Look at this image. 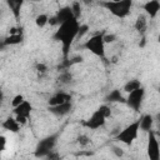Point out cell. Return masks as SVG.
Masks as SVG:
<instances>
[{"mask_svg": "<svg viewBox=\"0 0 160 160\" xmlns=\"http://www.w3.org/2000/svg\"><path fill=\"white\" fill-rule=\"evenodd\" d=\"M49 20H50V18H49L48 14H39V15L35 18V25H36L38 28L42 29V28H45V26L49 24Z\"/></svg>", "mask_w": 160, "mask_h": 160, "instance_id": "cell-21", "label": "cell"}, {"mask_svg": "<svg viewBox=\"0 0 160 160\" xmlns=\"http://www.w3.org/2000/svg\"><path fill=\"white\" fill-rule=\"evenodd\" d=\"M32 1H40V0H32Z\"/></svg>", "mask_w": 160, "mask_h": 160, "instance_id": "cell-35", "label": "cell"}, {"mask_svg": "<svg viewBox=\"0 0 160 160\" xmlns=\"http://www.w3.org/2000/svg\"><path fill=\"white\" fill-rule=\"evenodd\" d=\"M11 14L14 15V18L18 20L20 18V11H21V8H22V4H24V0H5Z\"/></svg>", "mask_w": 160, "mask_h": 160, "instance_id": "cell-15", "label": "cell"}, {"mask_svg": "<svg viewBox=\"0 0 160 160\" xmlns=\"http://www.w3.org/2000/svg\"><path fill=\"white\" fill-rule=\"evenodd\" d=\"M116 39H118V38H116L115 34H108V32H104V40H105V44L115 42Z\"/></svg>", "mask_w": 160, "mask_h": 160, "instance_id": "cell-27", "label": "cell"}, {"mask_svg": "<svg viewBox=\"0 0 160 160\" xmlns=\"http://www.w3.org/2000/svg\"><path fill=\"white\" fill-rule=\"evenodd\" d=\"M139 88H141L140 80H138V79H130V80H128V81L124 84L122 91L126 92V94H129V92H131V91H134V90H136V89H139Z\"/></svg>", "mask_w": 160, "mask_h": 160, "instance_id": "cell-20", "label": "cell"}, {"mask_svg": "<svg viewBox=\"0 0 160 160\" xmlns=\"http://www.w3.org/2000/svg\"><path fill=\"white\" fill-rule=\"evenodd\" d=\"M74 18H75V15H74V11L71 9V5L70 6H62L56 11V14L52 18H50L49 24L52 26H59L60 24H62L68 20H71Z\"/></svg>", "mask_w": 160, "mask_h": 160, "instance_id": "cell-7", "label": "cell"}, {"mask_svg": "<svg viewBox=\"0 0 160 160\" xmlns=\"http://www.w3.org/2000/svg\"><path fill=\"white\" fill-rule=\"evenodd\" d=\"M76 142L79 144V146H81V148H86V146L91 142V139H90L86 134H80V135L76 138Z\"/></svg>", "mask_w": 160, "mask_h": 160, "instance_id": "cell-23", "label": "cell"}, {"mask_svg": "<svg viewBox=\"0 0 160 160\" xmlns=\"http://www.w3.org/2000/svg\"><path fill=\"white\" fill-rule=\"evenodd\" d=\"M0 140H1V150H4V146H5V136H1L0 138Z\"/></svg>", "mask_w": 160, "mask_h": 160, "instance_id": "cell-31", "label": "cell"}, {"mask_svg": "<svg viewBox=\"0 0 160 160\" xmlns=\"http://www.w3.org/2000/svg\"><path fill=\"white\" fill-rule=\"evenodd\" d=\"M92 1H94V0H82V2H84V4H91Z\"/></svg>", "mask_w": 160, "mask_h": 160, "instance_id": "cell-32", "label": "cell"}, {"mask_svg": "<svg viewBox=\"0 0 160 160\" xmlns=\"http://www.w3.org/2000/svg\"><path fill=\"white\" fill-rule=\"evenodd\" d=\"M146 152L150 160H159L160 159V144L155 132H148V144H146Z\"/></svg>", "mask_w": 160, "mask_h": 160, "instance_id": "cell-8", "label": "cell"}, {"mask_svg": "<svg viewBox=\"0 0 160 160\" xmlns=\"http://www.w3.org/2000/svg\"><path fill=\"white\" fill-rule=\"evenodd\" d=\"M80 24L79 20L76 18L68 20L62 24H60L58 26V30L54 32L52 38L54 40L59 41L61 44L62 48V55H64V60L69 59V54H70V48L72 45V42L75 41V39L79 38V31H80Z\"/></svg>", "mask_w": 160, "mask_h": 160, "instance_id": "cell-1", "label": "cell"}, {"mask_svg": "<svg viewBox=\"0 0 160 160\" xmlns=\"http://www.w3.org/2000/svg\"><path fill=\"white\" fill-rule=\"evenodd\" d=\"M139 124H140V130L144 132H149L152 129L154 125V116L150 114H144L140 119H139Z\"/></svg>", "mask_w": 160, "mask_h": 160, "instance_id": "cell-13", "label": "cell"}, {"mask_svg": "<svg viewBox=\"0 0 160 160\" xmlns=\"http://www.w3.org/2000/svg\"><path fill=\"white\" fill-rule=\"evenodd\" d=\"M142 10L149 18H156V15L160 12V0H148L142 5Z\"/></svg>", "mask_w": 160, "mask_h": 160, "instance_id": "cell-11", "label": "cell"}, {"mask_svg": "<svg viewBox=\"0 0 160 160\" xmlns=\"http://www.w3.org/2000/svg\"><path fill=\"white\" fill-rule=\"evenodd\" d=\"M144 99H145V89L141 86L131 92L128 94L126 96V101L125 104L134 111H140L141 108H142V102H144Z\"/></svg>", "mask_w": 160, "mask_h": 160, "instance_id": "cell-6", "label": "cell"}, {"mask_svg": "<svg viewBox=\"0 0 160 160\" xmlns=\"http://www.w3.org/2000/svg\"><path fill=\"white\" fill-rule=\"evenodd\" d=\"M101 6H104L115 18L124 19L130 14L132 0H105L101 2Z\"/></svg>", "mask_w": 160, "mask_h": 160, "instance_id": "cell-2", "label": "cell"}, {"mask_svg": "<svg viewBox=\"0 0 160 160\" xmlns=\"http://www.w3.org/2000/svg\"><path fill=\"white\" fill-rule=\"evenodd\" d=\"M158 41L160 42V32H159V35H158Z\"/></svg>", "mask_w": 160, "mask_h": 160, "instance_id": "cell-33", "label": "cell"}, {"mask_svg": "<svg viewBox=\"0 0 160 160\" xmlns=\"http://www.w3.org/2000/svg\"><path fill=\"white\" fill-rule=\"evenodd\" d=\"M20 126H21V124H20L15 118H11V116H9V118L2 122V128H4L5 130L10 131V132H18V131L20 130Z\"/></svg>", "mask_w": 160, "mask_h": 160, "instance_id": "cell-17", "label": "cell"}, {"mask_svg": "<svg viewBox=\"0 0 160 160\" xmlns=\"http://www.w3.org/2000/svg\"><path fill=\"white\" fill-rule=\"evenodd\" d=\"M99 109L106 115V118H109V116L111 115V109H110V106H108V105H100Z\"/></svg>", "mask_w": 160, "mask_h": 160, "instance_id": "cell-28", "label": "cell"}, {"mask_svg": "<svg viewBox=\"0 0 160 160\" xmlns=\"http://www.w3.org/2000/svg\"><path fill=\"white\" fill-rule=\"evenodd\" d=\"M72 110V102L71 100L70 101H66V102H62V104H59V105H55V106H49V111L58 116V118H64L66 115H69Z\"/></svg>", "mask_w": 160, "mask_h": 160, "instance_id": "cell-10", "label": "cell"}, {"mask_svg": "<svg viewBox=\"0 0 160 160\" xmlns=\"http://www.w3.org/2000/svg\"><path fill=\"white\" fill-rule=\"evenodd\" d=\"M139 131H140V124H139V120H136V121L129 124L121 131H119L116 134L115 139L118 141L125 144V145H131L136 140V138L139 135Z\"/></svg>", "mask_w": 160, "mask_h": 160, "instance_id": "cell-5", "label": "cell"}, {"mask_svg": "<svg viewBox=\"0 0 160 160\" xmlns=\"http://www.w3.org/2000/svg\"><path fill=\"white\" fill-rule=\"evenodd\" d=\"M12 109H14V114H15V115H20V116H26V118H29L30 114H31V110H32V105H31L29 101L24 100L20 105H18L16 108H12Z\"/></svg>", "mask_w": 160, "mask_h": 160, "instance_id": "cell-14", "label": "cell"}, {"mask_svg": "<svg viewBox=\"0 0 160 160\" xmlns=\"http://www.w3.org/2000/svg\"><path fill=\"white\" fill-rule=\"evenodd\" d=\"M134 28L139 34L142 35L146 31V28H148V18H146V15H142V14L138 15V18L135 20V24H134Z\"/></svg>", "mask_w": 160, "mask_h": 160, "instance_id": "cell-19", "label": "cell"}, {"mask_svg": "<svg viewBox=\"0 0 160 160\" xmlns=\"http://www.w3.org/2000/svg\"><path fill=\"white\" fill-rule=\"evenodd\" d=\"M158 120H159V121H160V114H159V115H158Z\"/></svg>", "mask_w": 160, "mask_h": 160, "instance_id": "cell-34", "label": "cell"}, {"mask_svg": "<svg viewBox=\"0 0 160 160\" xmlns=\"http://www.w3.org/2000/svg\"><path fill=\"white\" fill-rule=\"evenodd\" d=\"M58 81H59V84H61V85H70L71 81H72V75H71L69 71H62V72L59 75Z\"/></svg>", "mask_w": 160, "mask_h": 160, "instance_id": "cell-22", "label": "cell"}, {"mask_svg": "<svg viewBox=\"0 0 160 160\" xmlns=\"http://www.w3.org/2000/svg\"><path fill=\"white\" fill-rule=\"evenodd\" d=\"M35 70H36V72H38V76L39 78H42L46 72H48V66L44 64V62H39V64H36V66H35Z\"/></svg>", "mask_w": 160, "mask_h": 160, "instance_id": "cell-24", "label": "cell"}, {"mask_svg": "<svg viewBox=\"0 0 160 160\" xmlns=\"http://www.w3.org/2000/svg\"><path fill=\"white\" fill-rule=\"evenodd\" d=\"M22 40H24V36H22L21 31L15 32V34H10L9 36H6L2 40V46H5V45H18V44H21Z\"/></svg>", "mask_w": 160, "mask_h": 160, "instance_id": "cell-18", "label": "cell"}, {"mask_svg": "<svg viewBox=\"0 0 160 160\" xmlns=\"http://www.w3.org/2000/svg\"><path fill=\"white\" fill-rule=\"evenodd\" d=\"M112 151H114L118 156H122V154H124V152H122V150H121L120 148H116V146H114V148H112Z\"/></svg>", "mask_w": 160, "mask_h": 160, "instance_id": "cell-30", "label": "cell"}, {"mask_svg": "<svg viewBox=\"0 0 160 160\" xmlns=\"http://www.w3.org/2000/svg\"><path fill=\"white\" fill-rule=\"evenodd\" d=\"M15 119H16L21 125H24V124H26V121H28L29 118H26V116H20V115H15Z\"/></svg>", "mask_w": 160, "mask_h": 160, "instance_id": "cell-29", "label": "cell"}, {"mask_svg": "<svg viewBox=\"0 0 160 160\" xmlns=\"http://www.w3.org/2000/svg\"><path fill=\"white\" fill-rule=\"evenodd\" d=\"M106 119H108L106 115L98 108V109L91 114V116H90L88 120H85L84 125H85L88 129H90V130H98V129H100L101 126L105 125Z\"/></svg>", "mask_w": 160, "mask_h": 160, "instance_id": "cell-9", "label": "cell"}, {"mask_svg": "<svg viewBox=\"0 0 160 160\" xmlns=\"http://www.w3.org/2000/svg\"><path fill=\"white\" fill-rule=\"evenodd\" d=\"M105 45L106 44L104 40V32L94 34L84 42V48L86 50H89L95 56L101 58V59H105Z\"/></svg>", "mask_w": 160, "mask_h": 160, "instance_id": "cell-3", "label": "cell"}, {"mask_svg": "<svg viewBox=\"0 0 160 160\" xmlns=\"http://www.w3.org/2000/svg\"><path fill=\"white\" fill-rule=\"evenodd\" d=\"M58 139H59V132L48 135L44 139H41L35 148V156L36 158H48V155L51 151H54V148L58 144Z\"/></svg>", "mask_w": 160, "mask_h": 160, "instance_id": "cell-4", "label": "cell"}, {"mask_svg": "<svg viewBox=\"0 0 160 160\" xmlns=\"http://www.w3.org/2000/svg\"><path fill=\"white\" fill-rule=\"evenodd\" d=\"M70 100H71V95L69 92L58 91L50 96V99L48 100V104H49V106H55V105H59V104H62V102H66Z\"/></svg>", "mask_w": 160, "mask_h": 160, "instance_id": "cell-12", "label": "cell"}, {"mask_svg": "<svg viewBox=\"0 0 160 160\" xmlns=\"http://www.w3.org/2000/svg\"><path fill=\"white\" fill-rule=\"evenodd\" d=\"M105 100L108 102H125L126 101V98L122 95V92L119 89H114V90H111L105 96Z\"/></svg>", "mask_w": 160, "mask_h": 160, "instance_id": "cell-16", "label": "cell"}, {"mask_svg": "<svg viewBox=\"0 0 160 160\" xmlns=\"http://www.w3.org/2000/svg\"><path fill=\"white\" fill-rule=\"evenodd\" d=\"M71 9H72V11H74V15H75V18L76 19H79V16L81 15V6H80V2H74L72 5H71Z\"/></svg>", "mask_w": 160, "mask_h": 160, "instance_id": "cell-26", "label": "cell"}, {"mask_svg": "<svg viewBox=\"0 0 160 160\" xmlns=\"http://www.w3.org/2000/svg\"><path fill=\"white\" fill-rule=\"evenodd\" d=\"M24 100H25V99H24V95L18 94V95H15V96L12 98V100H11V106H12V108H16V106L20 105Z\"/></svg>", "mask_w": 160, "mask_h": 160, "instance_id": "cell-25", "label": "cell"}]
</instances>
